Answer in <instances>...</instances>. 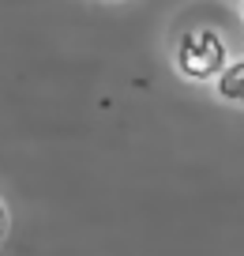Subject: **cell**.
Here are the masks:
<instances>
[{
    "label": "cell",
    "instance_id": "cell-1",
    "mask_svg": "<svg viewBox=\"0 0 244 256\" xmlns=\"http://www.w3.org/2000/svg\"><path fill=\"white\" fill-rule=\"evenodd\" d=\"M173 60H177V72L184 80L207 83L229 64V49L211 26H192V30L181 34V42L173 49Z\"/></svg>",
    "mask_w": 244,
    "mask_h": 256
},
{
    "label": "cell",
    "instance_id": "cell-2",
    "mask_svg": "<svg viewBox=\"0 0 244 256\" xmlns=\"http://www.w3.org/2000/svg\"><path fill=\"white\" fill-rule=\"evenodd\" d=\"M214 80H218V94L226 98V102H241L244 106V60L226 64Z\"/></svg>",
    "mask_w": 244,
    "mask_h": 256
},
{
    "label": "cell",
    "instance_id": "cell-3",
    "mask_svg": "<svg viewBox=\"0 0 244 256\" xmlns=\"http://www.w3.org/2000/svg\"><path fill=\"white\" fill-rule=\"evenodd\" d=\"M4 234H8V208H4V200H0V241H4Z\"/></svg>",
    "mask_w": 244,
    "mask_h": 256
},
{
    "label": "cell",
    "instance_id": "cell-4",
    "mask_svg": "<svg viewBox=\"0 0 244 256\" xmlns=\"http://www.w3.org/2000/svg\"><path fill=\"white\" fill-rule=\"evenodd\" d=\"M241 12H244V0H241Z\"/></svg>",
    "mask_w": 244,
    "mask_h": 256
}]
</instances>
